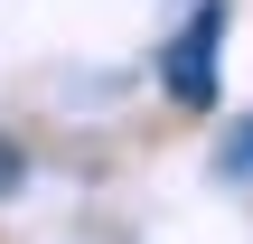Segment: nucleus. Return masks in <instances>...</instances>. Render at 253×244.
I'll return each mask as SVG.
<instances>
[{
	"label": "nucleus",
	"instance_id": "nucleus-1",
	"mask_svg": "<svg viewBox=\"0 0 253 244\" xmlns=\"http://www.w3.org/2000/svg\"><path fill=\"white\" fill-rule=\"evenodd\" d=\"M216 38H225V9L207 0V9H197V19L178 28V47H169V66H160L178 103H216Z\"/></svg>",
	"mask_w": 253,
	"mask_h": 244
},
{
	"label": "nucleus",
	"instance_id": "nucleus-2",
	"mask_svg": "<svg viewBox=\"0 0 253 244\" xmlns=\"http://www.w3.org/2000/svg\"><path fill=\"white\" fill-rule=\"evenodd\" d=\"M216 160H225L235 179H253V122H235V132H225V150H216Z\"/></svg>",
	"mask_w": 253,
	"mask_h": 244
},
{
	"label": "nucleus",
	"instance_id": "nucleus-3",
	"mask_svg": "<svg viewBox=\"0 0 253 244\" xmlns=\"http://www.w3.org/2000/svg\"><path fill=\"white\" fill-rule=\"evenodd\" d=\"M19 179H28V160H19V141H0V197H9Z\"/></svg>",
	"mask_w": 253,
	"mask_h": 244
}]
</instances>
